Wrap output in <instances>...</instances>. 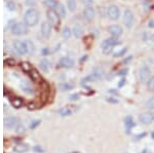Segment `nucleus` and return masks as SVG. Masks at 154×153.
<instances>
[{"label":"nucleus","instance_id":"f257e3e1","mask_svg":"<svg viewBox=\"0 0 154 153\" xmlns=\"http://www.w3.org/2000/svg\"><path fill=\"white\" fill-rule=\"evenodd\" d=\"M24 20H25V24L27 26H29V27L35 26L36 24L38 23V20H39V14L37 10L34 9V8H29V9L26 12Z\"/></svg>","mask_w":154,"mask_h":153},{"label":"nucleus","instance_id":"f03ea898","mask_svg":"<svg viewBox=\"0 0 154 153\" xmlns=\"http://www.w3.org/2000/svg\"><path fill=\"white\" fill-rule=\"evenodd\" d=\"M117 44H120V41H119L116 37H111V38H108V39H106L105 41L102 42L101 47L103 48L104 53H109L110 51H112V47L115 46V45H117Z\"/></svg>","mask_w":154,"mask_h":153},{"label":"nucleus","instance_id":"7ed1b4c3","mask_svg":"<svg viewBox=\"0 0 154 153\" xmlns=\"http://www.w3.org/2000/svg\"><path fill=\"white\" fill-rule=\"evenodd\" d=\"M10 31L14 35H23L27 33V25L24 23H16L12 26Z\"/></svg>","mask_w":154,"mask_h":153},{"label":"nucleus","instance_id":"20e7f679","mask_svg":"<svg viewBox=\"0 0 154 153\" xmlns=\"http://www.w3.org/2000/svg\"><path fill=\"white\" fill-rule=\"evenodd\" d=\"M20 123V118L16 117V116H9V117H6L4 119V126H5L7 130H12V128H16V126Z\"/></svg>","mask_w":154,"mask_h":153},{"label":"nucleus","instance_id":"39448f33","mask_svg":"<svg viewBox=\"0 0 154 153\" xmlns=\"http://www.w3.org/2000/svg\"><path fill=\"white\" fill-rule=\"evenodd\" d=\"M139 120H140L141 123L149 126V124L154 121V114L152 112H144V113H142L140 115Z\"/></svg>","mask_w":154,"mask_h":153},{"label":"nucleus","instance_id":"423d86ee","mask_svg":"<svg viewBox=\"0 0 154 153\" xmlns=\"http://www.w3.org/2000/svg\"><path fill=\"white\" fill-rule=\"evenodd\" d=\"M46 16H47V20L51 25H54V26H57L59 24V21H60V16L57 14V12L53 9H48L46 12Z\"/></svg>","mask_w":154,"mask_h":153},{"label":"nucleus","instance_id":"0eeeda50","mask_svg":"<svg viewBox=\"0 0 154 153\" xmlns=\"http://www.w3.org/2000/svg\"><path fill=\"white\" fill-rule=\"evenodd\" d=\"M107 14L111 20L116 21L118 20L119 16H120V12H119V8L116 5H110L107 9Z\"/></svg>","mask_w":154,"mask_h":153},{"label":"nucleus","instance_id":"6e6552de","mask_svg":"<svg viewBox=\"0 0 154 153\" xmlns=\"http://www.w3.org/2000/svg\"><path fill=\"white\" fill-rule=\"evenodd\" d=\"M133 22H134L133 12H132L131 9H127L124 12V14H123V23H124L125 27L131 28L132 25H133Z\"/></svg>","mask_w":154,"mask_h":153},{"label":"nucleus","instance_id":"1a4fd4ad","mask_svg":"<svg viewBox=\"0 0 154 153\" xmlns=\"http://www.w3.org/2000/svg\"><path fill=\"white\" fill-rule=\"evenodd\" d=\"M150 76V69L148 66H143L140 69V74H139V78H140L141 82H146L147 79Z\"/></svg>","mask_w":154,"mask_h":153},{"label":"nucleus","instance_id":"9d476101","mask_svg":"<svg viewBox=\"0 0 154 153\" xmlns=\"http://www.w3.org/2000/svg\"><path fill=\"white\" fill-rule=\"evenodd\" d=\"M14 47L16 49V51L20 55H25L27 53V48H26V44L25 42H22L20 40H16L14 42Z\"/></svg>","mask_w":154,"mask_h":153},{"label":"nucleus","instance_id":"9b49d317","mask_svg":"<svg viewBox=\"0 0 154 153\" xmlns=\"http://www.w3.org/2000/svg\"><path fill=\"white\" fill-rule=\"evenodd\" d=\"M108 32L111 34L113 37H118L122 34V28L118 25H112L110 27H108Z\"/></svg>","mask_w":154,"mask_h":153},{"label":"nucleus","instance_id":"f8f14e48","mask_svg":"<svg viewBox=\"0 0 154 153\" xmlns=\"http://www.w3.org/2000/svg\"><path fill=\"white\" fill-rule=\"evenodd\" d=\"M83 17L87 22H90L95 19V9L90 6H87L83 10Z\"/></svg>","mask_w":154,"mask_h":153},{"label":"nucleus","instance_id":"ddd939ff","mask_svg":"<svg viewBox=\"0 0 154 153\" xmlns=\"http://www.w3.org/2000/svg\"><path fill=\"white\" fill-rule=\"evenodd\" d=\"M41 33H42V35L44 36V37H49V35H51V26L49 23H42V25H41Z\"/></svg>","mask_w":154,"mask_h":153},{"label":"nucleus","instance_id":"4468645a","mask_svg":"<svg viewBox=\"0 0 154 153\" xmlns=\"http://www.w3.org/2000/svg\"><path fill=\"white\" fill-rule=\"evenodd\" d=\"M60 65L62 67H64V68H71L73 65H74V62H73L72 59H70V58H67V57H64L62 58V59L60 60Z\"/></svg>","mask_w":154,"mask_h":153},{"label":"nucleus","instance_id":"2eb2a0df","mask_svg":"<svg viewBox=\"0 0 154 153\" xmlns=\"http://www.w3.org/2000/svg\"><path fill=\"white\" fill-rule=\"evenodd\" d=\"M28 149H29V147H28V145H26V144H18V145L14 146V151L17 152V153H25L28 151Z\"/></svg>","mask_w":154,"mask_h":153},{"label":"nucleus","instance_id":"dca6fc26","mask_svg":"<svg viewBox=\"0 0 154 153\" xmlns=\"http://www.w3.org/2000/svg\"><path fill=\"white\" fill-rule=\"evenodd\" d=\"M99 79H101V77H100L99 75H97L96 73H93V74L84 77V78L82 79V83H84L85 81L86 82H94V81H97L99 80Z\"/></svg>","mask_w":154,"mask_h":153},{"label":"nucleus","instance_id":"f3484780","mask_svg":"<svg viewBox=\"0 0 154 153\" xmlns=\"http://www.w3.org/2000/svg\"><path fill=\"white\" fill-rule=\"evenodd\" d=\"M56 12H57V14L61 18H65V17H66V9H65V7L62 4L60 3L57 4V6H56Z\"/></svg>","mask_w":154,"mask_h":153},{"label":"nucleus","instance_id":"a211bd4d","mask_svg":"<svg viewBox=\"0 0 154 153\" xmlns=\"http://www.w3.org/2000/svg\"><path fill=\"white\" fill-rule=\"evenodd\" d=\"M10 103H12V106H14V108H17V109H19V108H21V107H23V105H24L23 100H22V99H20V98H14V99H12Z\"/></svg>","mask_w":154,"mask_h":153},{"label":"nucleus","instance_id":"6ab92c4d","mask_svg":"<svg viewBox=\"0 0 154 153\" xmlns=\"http://www.w3.org/2000/svg\"><path fill=\"white\" fill-rule=\"evenodd\" d=\"M25 44H26V48H27V53L32 55L35 51V46H34L33 42L31 40H25Z\"/></svg>","mask_w":154,"mask_h":153},{"label":"nucleus","instance_id":"aec40b11","mask_svg":"<svg viewBox=\"0 0 154 153\" xmlns=\"http://www.w3.org/2000/svg\"><path fill=\"white\" fill-rule=\"evenodd\" d=\"M49 67H51V63H49V61L47 59H43L40 62V68L43 71H45V72H47L49 70Z\"/></svg>","mask_w":154,"mask_h":153},{"label":"nucleus","instance_id":"412c9836","mask_svg":"<svg viewBox=\"0 0 154 153\" xmlns=\"http://www.w3.org/2000/svg\"><path fill=\"white\" fill-rule=\"evenodd\" d=\"M21 87H22V89H23L25 92H27V94H32V92H33V88L30 87L29 83L26 82V81H24V82L22 83Z\"/></svg>","mask_w":154,"mask_h":153},{"label":"nucleus","instance_id":"4be33fe9","mask_svg":"<svg viewBox=\"0 0 154 153\" xmlns=\"http://www.w3.org/2000/svg\"><path fill=\"white\" fill-rule=\"evenodd\" d=\"M59 113H60V115L62 116H69L72 114V110H71L70 108H67V107H64V108L60 109L59 110Z\"/></svg>","mask_w":154,"mask_h":153},{"label":"nucleus","instance_id":"5701e85b","mask_svg":"<svg viewBox=\"0 0 154 153\" xmlns=\"http://www.w3.org/2000/svg\"><path fill=\"white\" fill-rule=\"evenodd\" d=\"M73 34H74V36L76 38L80 37L82 34V27L80 25H76L74 27V29H73Z\"/></svg>","mask_w":154,"mask_h":153},{"label":"nucleus","instance_id":"b1692460","mask_svg":"<svg viewBox=\"0 0 154 153\" xmlns=\"http://www.w3.org/2000/svg\"><path fill=\"white\" fill-rule=\"evenodd\" d=\"M62 36L65 38V39H69L71 36V30L69 27H65L64 29L62 30Z\"/></svg>","mask_w":154,"mask_h":153},{"label":"nucleus","instance_id":"393cba45","mask_svg":"<svg viewBox=\"0 0 154 153\" xmlns=\"http://www.w3.org/2000/svg\"><path fill=\"white\" fill-rule=\"evenodd\" d=\"M67 6H68L69 10L74 12L76 8V1L75 0H67Z\"/></svg>","mask_w":154,"mask_h":153},{"label":"nucleus","instance_id":"a878e982","mask_svg":"<svg viewBox=\"0 0 154 153\" xmlns=\"http://www.w3.org/2000/svg\"><path fill=\"white\" fill-rule=\"evenodd\" d=\"M125 126H127V128H133V126H135V122H134L133 118H132L131 116L125 118Z\"/></svg>","mask_w":154,"mask_h":153},{"label":"nucleus","instance_id":"bb28decb","mask_svg":"<svg viewBox=\"0 0 154 153\" xmlns=\"http://www.w3.org/2000/svg\"><path fill=\"white\" fill-rule=\"evenodd\" d=\"M30 76H31V78L33 79V80H39V79H40L39 73L36 70H34V69H32V70L30 71Z\"/></svg>","mask_w":154,"mask_h":153},{"label":"nucleus","instance_id":"cd10ccee","mask_svg":"<svg viewBox=\"0 0 154 153\" xmlns=\"http://www.w3.org/2000/svg\"><path fill=\"white\" fill-rule=\"evenodd\" d=\"M21 67H22V69L25 71V72H30V71L32 70L31 65H30L29 63H27V62H23V63H22V65H21Z\"/></svg>","mask_w":154,"mask_h":153},{"label":"nucleus","instance_id":"c85d7f7f","mask_svg":"<svg viewBox=\"0 0 154 153\" xmlns=\"http://www.w3.org/2000/svg\"><path fill=\"white\" fill-rule=\"evenodd\" d=\"M45 4L47 5V7L49 8H56L58 2L56 0H45Z\"/></svg>","mask_w":154,"mask_h":153},{"label":"nucleus","instance_id":"c756f323","mask_svg":"<svg viewBox=\"0 0 154 153\" xmlns=\"http://www.w3.org/2000/svg\"><path fill=\"white\" fill-rule=\"evenodd\" d=\"M73 87H74V85L70 84V83H63V84L60 85V88L62 90H70L72 89Z\"/></svg>","mask_w":154,"mask_h":153},{"label":"nucleus","instance_id":"7c9ffc66","mask_svg":"<svg viewBox=\"0 0 154 153\" xmlns=\"http://www.w3.org/2000/svg\"><path fill=\"white\" fill-rule=\"evenodd\" d=\"M147 87H148V89L151 90V92H153L154 90V75L149 79L148 83H147Z\"/></svg>","mask_w":154,"mask_h":153},{"label":"nucleus","instance_id":"2f4dec72","mask_svg":"<svg viewBox=\"0 0 154 153\" xmlns=\"http://www.w3.org/2000/svg\"><path fill=\"white\" fill-rule=\"evenodd\" d=\"M6 6H7V8L9 10H14V9H16V3H14L12 0H8V1L6 2Z\"/></svg>","mask_w":154,"mask_h":153},{"label":"nucleus","instance_id":"473e14b6","mask_svg":"<svg viewBox=\"0 0 154 153\" xmlns=\"http://www.w3.org/2000/svg\"><path fill=\"white\" fill-rule=\"evenodd\" d=\"M146 107L148 109H154V97L150 98L146 103Z\"/></svg>","mask_w":154,"mask_h":153},{"label":"nucleus","instance_id":"72a5a7b5","mask_svg":"<svg viewBox=\"0 0 154 153\" xmlns=\"http://www.w3.org/2000/svg\"><path fill=\"white\" fill-rule=\"evenodd\" d=\"M14 131H16V133H18V134H23L24 131H25V126H24L22 123H19L18 126H16Z\"/></svg>","mask_w":154,"mask_h":153},{"label":"nucleus","instance_id":"f704fd0d","mask_svg":"<svg viewBox=\"0 0 154 153\" xmlns=\"http://www.w3.org/2000/svg\"><path fill=\"white\" fill-rule=\"evenodd\" d=\"M125 51H127V48L125 47H123V48H121L120 51H116V53H114V57L115 58H118V57H121V56H123L125 53Z\"/></svg>","mask_w":154,"mask_h":153},{"label":"nucleus","instance_id":"c9c22d12","mask_svg":"<svg viewBox=\"0 0 154 153\" xmlns=\"http://www.w3.org/2000/svg\"><path fill=\"white\" fill-rule=\"evenodd\" d=\"M39 123H40V120H33V121L31 122V124H30V128H31V130H34V128H37L39 126Z\"/></svg>","mask_w":154,"mask_h":153},{"label":"nucleus","instance_id":"e433bc0d","mask_svg":"<svg viewBox=\"0 0 154 153\" xmlns=\"http://www.w3.org/2000/svg\"><path fill=\"white\" fill-rule=\"evenodd\" d=\"M94 73H96L97 75H99L100 77H103V75H104V70H102L101 68H97V69H95V72Z\"/></svg>","mask_w":154,"mask_h":153},{"label":"nucleus","instance_id":"4c0bfd02","mask_svg":"<svg viewBox=\"0 0 154 153\" xmlns=\"http://www.w3.org/2000/svg\"><path fill=\"white\" fill-rule=\"evenodd\" d=\"M79 98H80V96L78 94H73V95H71V96L69 97V100L70 101H77Z\"/></svg>","mask_w":154,"mask_h":153},{"label":"nucleus","instance_id":"58836bf2","mask_svg":"<svg viewBox=\"0 0 154 153\" xmlns=\"http://www.w3.org/2000/svg\"><path fill=\"white\" fill-rule=\"evenodd\" d=\"M127 73V68H124V69H122V70H120V71H118V73H117V75H119V76H124L125 74Z\"/></svg>","mask_w":154,"mask_h":153},{"label":"nucleus","instance_id":"ea45409f","mask_svg":"<svg viewBox=\"0 0 154 153\" xmlns=\"http://www.w3.org/2000/svg\"><path fill=\"white\" fill-rule=\"evenodd\" d=\"M36 3L35 0H26V4H27L28 6H34Z\"/></svg>","mask_w":154,"mask_h":153},{"label":"nucleus","instance_id":"a19ab883","mask_svg":"<svg viewBox=\"0 0 154 153\" xmlns=\"http://www.w3.org/2000/svg\"><path fill=\"white\" fill-rule=\"evenodd\" d=\"M4 64H6V65H8V64H9L10 66H12L14 64V61L12 59H7V60H5V61H4Z\"/></svg>","mask_w":154,"mask_h":153},{"label":"nucleus","instance_id":"79ce46f5","mask_svg":"<svg viewBox=\"0 0 154 153\" xmlns=\"http://www.w3.org/2000/svg\"><path fill=\"white\" fill-rule=\"evenodd\" d=\"M33 150L36 152H44V149H42V147H40V146H35L33 148Z\"/></svg>","mask_w":154,"mask_h":153},{"label":"nucleus","instance_id":"37998d69","mask_svg":"<svg viewBox=\"0 0 154 153\" xmlns=\"http://www.w3.org/2000/svg\"><path fill=\"white\" fill-rule=\"evenodd\" d=\"M107 102L112 103V104H117V103H118V100H115L114 98H109V99H107Z\"/></svg>","mask_w":154,"mask_h":153},{"label":"nucleus","instance_id":"c03bdc74","mask_svg":"<svg viewBox=\"0 0 154 153\" xmlns=\"http://www.w3.org/2000/svg\"><path fill=\"white\" fill-rule=\"evenodd\" d=\"M82 3L85 4L86 6H88V5H90V4L93 3V0H82Z\"/></svg>","mask_w":154,"mask_h":153},{"label":"nucleus","instance_id":"a18cd8bd","mask_svg":"<svg viewBox=\"0 0 154 153\" xmlns=\"http://www.w3.org/2000/svg\"><path fill=\"white\" fill-rule=\"evenodd\" d=\"M124 83H125V79H124V78H122L120 81H119V83H118V87H123V85H124Z\"/></svg>","mask_w":154,"mask_h":153},{"label":"nucleus","instance_id":"49530a36","mask_svg":"<svg viewBox=\"0 0 154 153\" xmlns=\"http://www.w3.org/2000/svg\"><path fill=\"white\" fill-rule=\"evenodd\" d=\"M132 59H133V57H132V56H131V57H129V58H127V59H125L124 61H123V63H129V61H132Z\"/></svg>","mask_w":154,"mask_h":153},{"label":"nucleus","instance_id":"de8ad7c7","mask_svg":"<svg viewBox=\"0 0 154 153\" xmlns=\"http://www.w3.org/2000/svg\"><path fill=\"white\" fill-rule=\"evenodd\" d=\"M48 53V51H47V48H43V51H42V53L44 55V53Z\"/></svg>","mask_w":154,"mask_h":153},{"label":"nucleus","instance_id":"09e8293b","mask_svg":"<svg viewBox=\"0 0 154 153\" xmlns=\"http://www.w3.org/2000/svg\"><path fill=\"white\" fill-rule=\"evenodd\" d=\"M152 39H154V36H152Z\"/></svg>","mask_w":154,"mask_h":153}]
</instances>
